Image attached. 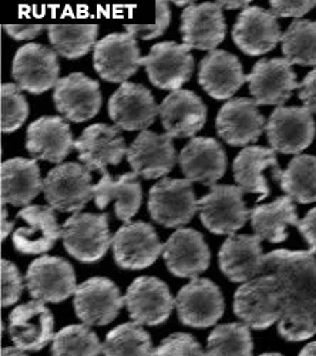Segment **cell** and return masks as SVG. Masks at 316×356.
Masks as SVG:
<instances>
[{
    "label": "cell",
    "instance_id": "cell-1",
    "mask_svg": "<svg viewBox=\"0 0 316 356\" xmlns=\"http://www.w3.org/2000/svg\"><path fill=\"white\" fill-rule=\"evenodd\" d=\"M274 275L282 309H316V258L309 251L276 250L265 255V273Z\"/></svg>",
    "mask_w": 316,
    "mask_h": 356
},
{
    "label": "cell",
    "instance_id": "cell-2",
    "mask_svg": "<svg viewBox=\"0 0 316 356\" xmlns=\"http://www.w3.org/2000/svg\"><path fill=\"white\" fill-rule=\"evenodd\" d=\"M92 180V171L80 163L59 164L44 178V198L53 210L76 214L94 200Z\"/></svg>",
    "mask_w": 316,
    "mask_h": 356
},
{
    "label": "cell",
    "instance_id": "cell-3",
    "mask_svg": "<svg viewBox=\"0 0 316 356\" xmlns=\"http://www.w3.org/2000/svg\"><path fill=\"white\" fill-rule=\"evenodd\" d=\"M235 315L252 330H268L282 314V295L274 275L264 274L242 284L234 295Z\"/></svg>",
    "mask_w": 316,
    "mask_h": 356
},
{
    "label": "cell",
    "instance_id": "cell-4",
    "mask_svg": "<svg viewBox=\"0 0 316 356\" xmlns=\"http://www.w3.org/2000/svg\"><path fill=\"white\" fill-rule=\"evenodd\" d=\"M66 251L83 264L100 261L113 244L108 214L76 213L62 227Z\"/></svg>",
    "mask_w": 316,
    "mask_h": 356
},
{
    "label": "cell",
    "instance_id": "cell-5",
    "mask_svg": "<svg viewBox=\"0 0 316 356\" xmlns=\"http://www.w3.org/2000/svg\"><path fill=\"white\" fill-rule=\"evenodd\" d=\"M150 217L164 228L188 224L198 211L192 183L187 178L164 177L149 193Z\"/></svg>",
    "mask_w": 316,
    "mask_h": 356
},
{
    "label": "cell",
    "instance_id": "cell-6",
    "mask_svg": "<svg viewBox=\"0 0 316 356\" xmlns=\"http://www.w3.org/2000/svg\"><path fill=\"white\" fill-rule=\"evenodd\" d=\"M244 194L238 186L215 184L198 200L201 222L213 234L234 235L251 217Z\"/></svg>",
    "mask_w": 316,
    "mask_h": 356
},
{
    "label": "cell",
    "instance_id": "cell-7",
    "mask_svg": "<svg viewBox=\"0 0 316 356\" xmlns=\"http://www.w3.org/2000/svg\"><path fill=\"white\" fill-rule=\"evenodd\" d=\"M24 278L32 298L43 304H60L78 286L73 265L60 257H39L28 265Z\"/></svg>",
    "mask_w": 316,
    "mask_h": 356
},
{
    "label": "cell",
    "instance_id": "cell-8",
    "mask_svg": "<svg viewBox=\"0 0 316 356\" xmlns=\"http://www.w3.org/2000/svg\"><path fill=\"white\" fill-rule=\"evenodd\" d=\"M113 257L123 270L138 271L151 266L164 245L154 227L149 222L134 221L123 225L113 235Z\"/></svg>",
    "mask_w": 316,
    "mask_h": 356
},
{
    "label": "cell",
    "instance_id": "cell-9",
    "mask_svg": "<svg viewBox=\"0 0 316 356\" xmlns=\"http://www.w3.org/2000/svg\"><path fill=\"white\" fill-rule=\"evenodd\" d=\"M60 65L57 53L47 46L28 43L22 46L12 63V76L20 90L28 95H43L59 81Z\"/></svg>",
    "mask_w": 316,
    "mask_h": 356
},
{
    "label": "cell",
    "instance_id": "cell-10",
    "mask_svg": "<svg viewBox=\"0 0 316 356\" xmlns=\"http://www.w3.org/2000/svg\"><path fill=\"white\" fill-rule=\"evenodd\" d=\"M265 133L274 152L299 154L312 144L316 124L305 107H276L268 118Z\"/></svg>",
    "mask_w": 316,
    "mask_h": 356
},
{
    "label": "cell",
    "instance_id": "cell-11",
    "mask_svg": "<svg viewBox=\"0 0 316 356\" xmlns=\"http://www.w3.org/2000/svg\"><path fill=\"white\" fill-rule=\"evenodd\" d=\"M124 305L120 288L104 277H93L81 282L73 300L77 318L90 326L108 325L119 316Z\"/></svg>",
    "mask_w": 316,
    "mask_h": 356
},
{
    "label": "cell",
    "instance_id": "cell-12",
    "mask_svg": "<svg viewBox=\"0 0 316 356\" xmlns=\"http://www.w3.org/2000/svg\"><path fill=\"white\" fill-rule=\"evenodd\" d=\"M150 81L160 90L177 92L194 72V57L190 49L176 42L157 43L150 53L141 58Z\"/></svg>",
    "mask_w": 316,
    "mask_h": 356
},
{
    "label": "cell",
    "instance_id": "cell-13",
    "mask_svg": "<svg viewBox=\"0 0 316 356\" xmlns=\"http://www.w3.org/2000/svg\"><path fill=\"white\" fill-rule=\"evenodd\" d=\"M108 115L120 130L146 131L160 115V106L147 87L123 83L108 100Z\"/></svg>",
    "mask_w": 316,
    "mask_h": 356
},
{
    "label": "cell",
    "instance_id": "cell-14",
    "mask_svg": "<svg viewBox=\"0 0 316 356\" xmlns=\"http://www.w3.org/2000/svg\"><path fill=\"white\" fill-rule=\"evenodd\" d=\"M249 93L258 106L282 107L299 88L292 65L286 58H261L247 76Z\"/></svg>",
    "mask_w": 316,
    "mask_h": 356
},
{
    "label": "cell",
    "instance_id": "cell-15",
    "mask_svg": "<svg viewBox=\"0 0 316 356\" xmlns=\"http://www.w3.org/2000/svg\"><path fill=\"white\" fill-rule=\"evenodd\" d=\"M124 301L130 318L141 326L164 323L176 307L168 285L156 277L135 278L127 288Z\"/></svg>",
    "mask_w": 316,
    "mask_h": 356
},
{
    "label": "cell",
    "instance_id": "cell-16",
    "mask_svg": "<svg viewBox=\"0 0 316 356\" xmlns=\"http://www.w3.org/2000/svg\"><path fill=\"white\" fill-rule=\"evenodd\" d=\"M178 319L191 328H210L224 315L221 289L207 278H195L184 285L176 298Z\"/></svg>",
    "mask_w": 316,
    "mask_h": 356
},
{
    "label": "cell",
    "instance_id": "cell-17",
    "mask_svg": "<svg viewBox=\"0 0 316 356\" xmlns=\"http://www.w3.org/2000/svg\"><path fill=\"white\" fill-rule=\"evenodd\" d=\"M135 38L128 33H111L100 39L93 50V66L108 83H127L141 66Z\"/></svg>",
    "mask_w": 316,
    "mask_h": 356
},
{
    "label": "cell",
    "instance_id": "cell-18",
    "mask_svg": "<svg viewBox=\"0 0 316 356\" xmlns=\"http://www.w3.org/2000/svg\"><path fill=\"white\" fill-rule=\"evenodd\" d=\"M163 259L174 277L195 280L208 270L211 251L199 231L178 228L164 244Z\"/></svg>",
    "mask_w": 316,
    "mask_h": 356
},
{
    "label": "cell",
    "instance_id": "cell-19",
    "mask_svg": "<svg viewBox=\"0 0 316 356\" xmlns=\"http://www.w3.org/2000/svg\"><path fill=\"white\" fill-rule=\"evenodd\" d=\"M74 150L78 160L90 171L107 174L108 165H119L128 147L117 126H107L103 123L85 127L80 137L74 140Z\"/></svg>",
    "mask_w": 316,
    "mask_h": 356
},
{
    "label": "cell",
    "instance_id": "cell-20",
    "mask_svg": "<svg viewBox=\"0 0 316 356\" xmlns=\"http://www.w3.org/2000/svg\"><path fill=\"white\" fill-rule=\"evenodd\" d=\"M53 102L57 111L66 120L84 123L97 115L101 108L103 96L96 80L83 73H72L57 81Z\"/></svg>",
    "mask_w": 316,
    "mask_h": 356
},
{
    "label": "cell",
    "instance_id": "cell-21",
    "mask_svg": "<svg viewBox=\"0 0 316 356\" xmlns=\"http://www.w3.org/2000/svg\"><path fill=\"white\" fill-rule=\"evenodd\" d=\"M265 126V117L258 110L256 102L247 97L228 100L219 108L215 120L219 138L233 147H245L258 141Z\"/></svg>",
    "mask_w": 316,
    "mask_h": 356
},
{
    "label": "cell",
    "instance_id": "cell-22",
    "mask_svg": "<svg viewBox=\"0 0 316 356\" xmlns=\"http://www.w3.org/2000/svg\"><path fill=\"white\" fill-rule=\"evenodd\" d=\"M260 236L249 234L229 235L219 248L221 273L233 282H248L265 273V255Z\"/></svg>",
    "mask_w": 316,
    "mask_h": 356
},
{
    "label": "cell",
    "instance_id": "cell-23",
    "mask_svg": "<svg viewBox=\"0 0 316 356\" xmlns=\"http://www.w3.org/2000/svg\"><path fill=\"white\" fill-rule=\"evenodd\" d=\"M127 161L138 177L144 180L165 177L177 163V153L172 138L150 130L141 131L130 144Z\"/></svg>",
    "mask_w": 316,
    "mask_h": 356
},
{
    "label": "cell",
    "instance_id": "cell-24",
    "mask_svg": "<svg viewBox=\"0 0 316 356\" xmlns=\"http://www.w3.org/2000/svg\"><path fill=\"white\" fill-rule=\"evenodd\" d=\"M17 218L27 225L15 229L12 241L15 250L23 255L46 254L62 236V227L51 207L27 205L19 211Z\"/></svg>",
    "mask_w": 316,
    "mask_h": 356
},
{
    "label": "cell",
    "instance_id": "cell-25",
    "mask_svg": "<svg viewBox=\"0 0 316 356\" xmlns=\"http://www.w3.org/2000/svg\"><path fill=\"white\" fill-rule=\"evenodd\" d=\"M226 153L213 137L191 138L178 156L183 174L191 183L214 187L226 171Z\"/></svg>",
    "mask_w": 316,
    "mask_h": 356
},
{
    "label": "cell",
    "instance_id": "cell-26",
    "mask_svg": "<svg viewBox=\"0 0 316 356\" xmlns=\"http://www.w3.org/2000/svg\"><path fill=\"white\" fill-rule=\"evenodd\" d=\"M24 145L35 160L60 164L74 148L70 124L63 117L43 115L28 126Z\"/></svg>",
    "mask_w": 316,
    "mask_h": 356
},
{
    "label": "cell",
    "instance_id": "cell-27",
    "mask_svg": "<svg viewBox=\"0 0 316 356\" xmlns=\"http://www.w3.org/2000/svg\"><path fill=\"white\" fill-rule=\"evenodd\" d=\"M9 335L16 348L38 352L54 338V316L40 301L17 305L9 315Z\"/></svg>",
    "mask_w": 316,
    "mask_h": 356
},
{
    "label": "cell",
    "instance_id": "cell-28",
    "mask_svg": "<svg viewBox=\"0 0 316 356\" xmlns=\"http://www.w3.org/2000/svg\"><path fill=\"white\" fill-rule=\"evenodd\" d=\"M164 134L171 138H194L207 122V106L191 90H177L160 104Z\"/></svg>",
    "mask_w": 316,
    "mask_h": 356
},
{
    "label": "cell",
    "instance_id": "cell-29",
    "mask_svg": "<svg viewBox=\"0 0 316 356\" xmlns=\"http://www.w3.org/2000/svg\"><path fill=\"white\" fill-rule=\"evenodd\" d=\"M233 40L248 56H261L282 40L281 27L271 10L249 6L242 10L233 27Z\"/></svg>",
    "mask_w": 316,
    "mask_h": 356
},
{
    "label": "cell",
    "instance_id": "cell-30",
    "mask_svg": "<svg viewBox=\"0 0 316 356\" xmlns=\"http://www.w3.org/2000/svg\"><path fill=\"white\" fill-rule=\"evenodd\" d=\"M180 32L183 44L190 50L214 51L225 39L226 23L217 3H199L185 8L181 15Z\"/></svg>",
    "mask_w": 316,
    "mask_h": 356
},
{
    "label": "cell",
    "instance_id": "cell-31",
    "mask_svg": "<svg viewBox=\"0 0 316 356\" xmlns=\"http://www.w3.org/2000/svg\"><path fill=\"white\" fill-rule=\"evenodd\" d=\"M198 83L213 99L226 100L231 99L248 80L235 54L214 50L199 63Z\"/></svg>",
    "mask_w": 316,
    "mask_h": 356
},
{
    "label": "cell",
    "instance_id": "cell-32",
    "mask_svg": "<svg viewBox=\"0 0 316 356\" xmlns=\"http://www.w3.org/2000/svg\"><path fill=\"white\" fill-rule=\"evenodd\" d=\"M2 186V205L27 207L43 191L40 167L35 159L15 157L2 163L0 167Z\"/></svg>",
    "mask_w": 316,
    "mask_h": 356
},
{
    "label": "cell",
    "instance_id": "cell-33",
    "mask_svg": "<svg viewBox=\"0 0 316 356\" xmlns=\"http://www.w3.org/2000/svg\"><path fill=\"white\" fill-rule=\"evenodd\" d=\"M272 168L274 180L282 172L278 159L272 148L263 145H249L235 157L233 164L237 186L248 194H260L258 200H265L269 195V186L264 171Z\"/></svg>",
    "mask_w": 316,
    "mask_h": 356
},
{
    "label": "cell",
    "instance_id": "cell-34",
    "mask_svg": "<svg viewBox=\"0 0 316 356\" xmlns=\"http://www.w3.org/2000/svg\"><path fill=\"white\" fill-rule=\"evenodd\" d=\"M137 177L135 172H126L119 180H113L108 172L103 174L101 180L94 186V204L97 209L104 210L114 201L117 220L128 224L142 202V187Z\"/></svg>",
    "mask_w": 316,
    "mask_h": 356
},
{
    "label": "cell",
    "instance_id": "cell-35",
    "mask_svg": "<svg viewBox=\"0 0 316 356\" xmlns=\"http://www.w3.org/2000/svg\"><path fill=\"white\" fill-rule=\"evenodd\" d=\"M249 220L255 235L272 244L283 243L288 238V227L299 222L294 200L288 195L253 207Z\"/></svg>",
    "mask_w": 316,
    "mask_h": 356
},
{
    "label": "cell",
    "instance_id": "cell-36",
    "mask_svg": "<svg viewBox=\"0 0 316 356\" xmlns=\"http://www.w3.org/2000/svg\"><path fill=\"white\" fill-rule=\"evenodd\" d=\"M47 36L53 50L67 58H77L88 54L97 44L99 26L96 24H50L47 26Z\"/></svg>",
    "mask_w": 316,
    "mask_h": 356
},
{
    "label": "cell",
    "instance_id": "cell-37",
    "mask_svg": "<svg viewBox=\"0 0 316 356\" xmlns=\"http://www.w3.org/2000/svg\"><path fill=\"white\" fill-rule=\"evenodd\" d=\"M275 181L282 191L299 204L316 201V157L309 154L297 156L282 171Z\"/></svg>",
    "mask_w": 316,
    "mask_h": 356
},
{
    "label": "cell",
    "instance_id": "cell-38",
    "mask_svg": "<svg viewBox=\"0 0 316 356\" xmlns=\"http://www.w3.org/2000/svg\"><path fill=\"white\" fill-rule=\"evenodd\" d=\"M282 53L291 65H316V22L294 20L282 35Z\"/></svg>",
    "mask_w": 316,
    "mask_h": 356
},
{
    "label": "cell",
    "instance_id": "cell-39",
    "mask_svg": "<svg viewBox=\"0 0 316 356\" xmlns=\"http://www.w3.org/2000/svg\"><path fill=\"white\" fill-rule=\"evenodd\" d=\"M104 356H153L150 334L135 322L111 330L103 343Z\"/></svg>",
    "mask_w": 316,
    "mask_h": 356
},
{
    "label": "cell",
    "instance_id": "cell-40",
    "mask_svg": "<svg viewBox=\"0 0 316 356\" xmlns=\"http://www.w3.org/2000/svg\"><path fill=\"white\" fill-rule=\"evenodd\" d=\"M249 326L240 322L218 325L207 339V356H252Z\"/></svg>",
    "mask_w": 316,
    "mask_h": 356
},
{
    "label": "cell",
    "instance_id": "cell-41",
    "mask_svg": "<svg viewBox=\"0 0 316 356\" xmlns=\"http://www.w3.org/2000/svg\"><path fill=\"white\" fill-rule=\"evenodd\" d=\"M103 343L89 325H69L53 338L51 356H100Z\"/></svg>",
    "mask_w": 316,
    "mask_h": 356
},
{
    "label": "cell",
    "instance_id": "cell-42",
    "mask_svg": "<svg viewBox=\"0 0 316 356\" xmlns=\"http://www.w3.org/2000/svg\"><path fill=\"white\" fill-rule=\"evenodd\" d=\"M0 104H2V131L9 134L19 130L27 120L28 103L22 95L20 87L13 83H3L0 88Z\"/></svg>",
    "mask_w": 316,
    "mask_h": 356
},
{
    "label": "cell",
    "instance_id": "cell-43",
    "mask_svg": "<svg viewBox=\"0 0 316 356\" xmlns=\"http://www.w3.org/2000/svg\"><path fill=\"white\" fill-rule=\"evenodd\" d=\"M278 323L279 335L290 342H302L316 334V309H282Z\"/></svg>",
    "mask_w": 316,
    "mask_h": 356
},
{
    "label": "cell",
    "instance_id": "cell-44",
    "mask_svg": "<svg viewBox=\"0 0 316 356\" xmlns=\"http://www.w3.org/2000/svg\"><path fill=\"white\" fill-rule=\"evenodd\" d=\"M153 356H207L198 341L184 332L167 337L154 349Z\"/></svg>",
    "mask_w": 316,
    "mask_h": 356
},
{
    "label": "cell",
    "instance_id": "cell-45",
    "mask_svg": "<svg viewBox=\"0 0 316 356\" xmlns=\"http://www.w3.org/2000/svg\"><path fill=\"white\" fill-rule=\"evenodd\" d=\"M171 23V10L168 2H156V23L149 26H134L127 24L126 33L133 38H140L142 40H153L161 38Z\"/></svg>",
    "mask_w": 316,
    "mask_h": 356
},
{
    "label": "cell",
    "instance_id": "cell-46",
    "mask_svg": "<svg viewBox=\"0 0 316 356\" xmlns=\"http://www.w3.org/2000/svg\"><path fill=\"white\" fill-rule=\"evenodd\" d=\"M2 307L16 304L23 292V278L17 266L6 259H2Z\"/></svg>",
    "mask_w": 316,
    "mask_h": 356
},
{
    "label": "cell",
    "instance_id": "cell-47",
    "mask_svg": "<svg viewBox=\"0 0 316 356\" xmlns=\"http://www.w3.org/2000/svg\"><path fill=\"white\" fill-rule=\"evenodd\" d=\"M269 3L271 13L275 17H302L316 6V2H276V0H272Z\"/></svg>",
    "mask_w": 316,
    "mask_h": 356
},
{
    "label": "cell",
    "instance_id": "cell-48",
    "mask_svg": "<svg viewBox=\"0 0 316 356\" xmlns=\"http://www.w3.org/2000/svg\"><path fill=\"white\" fill-rule=\"evenodd\" d=\"M299 99L306 110L316 114V69L309 72L299 84Z\"/></svg>",
    "mask_w": 316,
    "mask_h": 356
},
{
    "label": "cell",
    "instance_id": "cell-49",
    "mask_svg": "<svg viewBox=\"0 0 316 356\" xmlns=\"http://www.w3.org/2000/svg\"><path fill=\"white\" fill-rule=\"evenodd\" d=\"M298 229L301 235L305 238L306 244L309 245V252L316 254V207L308 211V214L299 220Z\"/></svg>",
    "mask_w": 316,
    "mask_h": 356
},
{
    "label": "cell",
    "instance_id": "cell-50",
    "mask_svg": "<svg viewBox=\"0 0 316 356\" xmlns=\"http://www.w3.org/2000/svg\"><path fill=\"white\" fill-rule=\"evenodd\" d=\"M5 32L17 42H23V40H33L36 39L39 35H42L44 31H47V26H39V24H33V26H13V24H6L3 26Z\"/></svg>",
    "mask_w": 316,
    "mask_h": 356
},
{
    "label": "cell",
    "instance_id": "cell-51",
    "mask_svg": "<svg viewBox=\"0 0 316 356\" xmlns=\"http://www.w3.org/2000/svg\"><path fill=\"white\" fill-rule=\"evenodd\" d=\"M222 10H238V9H248L249 8V0H245V2H226V0H219V2H215Z\"/></svg>",
    "mask_w": 316,
    "mask_h": 356
},
{
    "label": "cell",
    "instance_id": "cell-52",
    "mask_svg": "<svg viewBox=\"0 0 316 356\" xmlns=\"http://www.w3.org/2000/svg\"><path fill=\"white\" fill-rule=\"evenodd\" d=\"M15 222H10L8 220V211L5 209V205H2V241L6 240V236L9 235V232L12 231Z\"/></svg>",
    "mask_w": 316,
    "mask_h": 356
},
{
    "label": "cell",
    "instance_id": "cell-53",
    "mask_svg": "<svg viewBox=\"0 0 316 356\" xmlns=\"http://www.w3.org/2000/svg\"><path fill=\"white\" fill-rule=\"evenodd\" d=\"M298 356H316V341L305 345Z\"/></svg>",
    "mask_w": 316,
    "mask_h": 356
},
{
    "label": "cell",
    "instance_id": "cell-54",
    "mask_svg": "<svg viewBox=\"0 0 316 356\" xmlns=\"http://www.w3.org/2000/svg\"><path fill=\"white\" fill-rule=\"evenodd\" d=\"M2 356H27L26 353H24V350H22V349H19V348H12V346H9V348H3L2 349Z\"/></svg>",
    "mask_w": 316,
    "mask_h": 356
},
{
    "label": "cell",
    "instance_id": "cell-55",
    "mask_svg": "<svg viewBox=\"0 0 316 356\" xmlns=\"http://www.w3.org/2000/svg\"><path fill=\"white\" fill-rule=\"evenodd\" d=\"M260 356H283L282 353H278V352H267V353H263Z\"/></svg>",
    "mask_w": 316,
    "mask_h": 356
}]
</instances>
